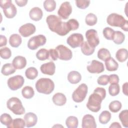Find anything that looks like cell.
I'll use <instances>...</instances> for the list:
<instances>
[{
    "label": "cell",
    "instance_id": "obj_1",
    "mask_svg": "<svg viewBox=\"0 0 128 128\" xmlns=\"http://www.w3.org/2000/svg\"><path fill=\"white\" fill-rule=\"evenodd\" d=\"M106 96V90L104 88L98 87L89 96L86 104L87 108L90 111L96 112L101 108V103Z\"/></svg>",
    "mask_w": 128,
    "mask_h": 128
},
{
    "label": "cell",
    "instance_id": "obj_2",
    "mask_svg": "<svg viewBox=\"0 0 128 128\" xmlns=\"http://www.w3.org/2000/svg\"><path fill=\"white\" fill-rule=\"evenodd\" d=\"M106 22L110 26L120 27L126 32L128 30V22L122 15L112 13L107 17Z\"/></svg>",
    "mask_w": 128,
    "mask_h": 128
},
{
    "label": "cell",
    "instance_id": "obj_3",
    "mask_svg": "<svg viewBox=\"0 0 128 128\" xmlns=\"http://www.w3.org/2000/svg\"><path fill=\"white\" fill-rule=\"evenodd\" d=\"M36 88L39 93L49 94L54 88V82L48 78H41L36 83Z\"/></svg>",
    "mask_w": 128,
    "mask_h": 128
},
{
    "label": "cell",
    "instance_id": "obj_4",
    "mask_svg": "<svg viewBox=\"0 0 128 128\" xmlns=\"http://www.w3.org/2000/svg\"><path fill=\"white\" fill-rule=\"evenodd\" d=\"M7 108L14 114L22 115L25 112V109L20 100L16 97H12L6 102Z\"/></svg>",
    "mask_w": 128,
    "mask_h": 128
},
{
    "label": "cell",
    "instance_id": "obj_5",
    "mask_svg": "<svg viewBox=\"0 0 128 128\" xmlns=\"http://www.w3.org/2000/svg\"><path fill=\"white\" fill-rule=\"evenodd\" d=\"M0 6L6 18H12L16 16L17 12L16 8L12 3L11 0H0Z\"/></svg>",
    "mask_w": 128,
    "mask_h": 128
},
{
    "label": "cell",
    "instance_id": "obj_6",
    "mask_svg": "<svg viewBox=\"0 0 128 128\" xmlns=\"http://www.w3.org/2000/svg\"><path fill=\"white\" fill-rule=\"evenodd\" d=\"M88 86L85 84H80L72 93V98L76 102H82L86 97L88 93Z\"/></svg>",
    "mask_w": 128,
    "mask_h": 128
},
{
    "label": "cell",
    "instance_id": "obj_7",
    "mask_svg": "<svg viewBox=\"0 0 128 128\" xmlns=\"http://www.w3.org/2000/svg\"><path fill=\"white\" fill-rule=\"evenodd\" d=\"M46 42L45 36L42 34H38L32 37L28 41V47L30 50H35L39 46H44Z\"/></svg>",
    "mask_w": 128,
    "mask_h": 128
},
{
    "label": "cell",
    "instance_id": "obj_8",
    "mask_svg": "<svg viewBox=\"0 0 128 128\" xmlns=\"http://www.w3.org/2000/svg\"><path fill=\"white\" fill-rule=\"evenodd\" d=\"M24 80L20 75H16L10 78L7 82L8 88L12 90H16L22 88L24 84Z\"/></svg>",
    "mask_w": 128,
    "mask_h": 128
},
{
    "label": "cell",
    "instance_id": "obj_9",
    "mask_svg": "<svg viewBox=\"0 0 128 128\" xmlns=\"http://www.w3.org/2000/svg\"><path fill=\"white\" fill-rule=\"evenodd\" d=\"M55 49L58 52V58L60 60H69L72 58V52L65 46L62 44L58 45Z\"/></svg>",
    "mask_w": 128,
    "mask_h": 128
},
{
    "label": "cell",
    "instance_id": "obj_10",
    "mask_svg": "<svg viewBox=\"0 0 128 128\" xmlns=\"http://www.w3.org/2000/svg\"><path fill=\"white\" fill-rule=\"evenodd\" d=\"M84 42V37L82 34L74 33L70 35L67 38V44L72 48H74L80 46Z\"/></svg>",
    "mask_w": 128,
    "mask_h": 128
},
{
    "label": "cell",
    "instance_id": "obj_11",
    "mask_svg": "<svg viewBox=\"0 0 128 128\" xmlns=\"http://www.w3.org/2000/svg\"><path fill=\"white\" fill-rule=\"evenodd\" d=\"M87 42L92 48H95L100 43V40L98 36L97 31L94 29L88 30L86 32Z\"/></svg>",
    "mask_w": 128,
    "mask_h": 128
},
{
    "label": "cell",
    "instance_id": "obj_12",
    "mask_svg": "<svg viewBox=\"0 0 128 128\" xmlns=\"http://www.w3.org/2000/svg\"><path fill=\"white\" fill-rule=\"evenodd\" d=\"M72 12V7L68 2H64L60 5L58 14V16L62 19L66 20L69 17Z\"/></svg>",
    "mask_w": 128,
    "mask_h": 128
},
{
    "label": "cell",
    "instance_id": "obj_13",
    "mask_svg": "<svg viewBox=\"0 0 128 128\" xmlns=\"http://www.w3.org/2000/svg\"><path fill=\"white\" fill-rule=\"evenodd\" d=\"M88 71L92 74H100L104 70V64L98 60H92L86 67Z\"/></svg>",
    "mask_w": 128,
    "mask_h": 128
},
{
    "label": "cell",
    "instance_id": "obj_14",
    "mask_svg": "<svg viewBox=\"0 0 128 128\" xmlns=\"http://www.w3.org/2000/svg\"><path fill=\"white\" fill-rule=\"evenodd\" d=\"M36 30L34 25L31 23H27L22 26L18 29V32L23 37L26 38L34 34Z\"/></svg>",
    "mask_w": 128,
    "mask_h": 128
},
{
    "label": "cell",
    "instance_id": "obj_15",
    "mask_svg": "<svg viewBox=\"0 0 128 128\" xmlns=\"http://www.w3.org/2000/svg\"><path fill=\"white\" fill-rule=\"evenodd\" d=\"M82 128H96V124L94 117L90 114L84 115L82 119Z\"/></svg>",
    "mask_w": 128,
    "mask_h": 128
},
{
    "label": "cell",
    "instance_id": "obj_16",
    "mask_svg": "<svg viewBox=\"0 0 128 128\" xmlns=\"http://www.w3.org/2000/svg\"><path fill=\"white\" fill-rule=\"evenodd\" d=\"M40 70L42 74L50 76H52L54 74L55 72V64L52 62H50L44 64L40 66Z\"/></svg>",
    "mask_w": 128,
    "mask_h": 128
},
{
    "label": "cell",
    "instance_id": "obj_17",
    "mask_svg": "<svg viewBox=\"0 0 128 128\" xmlns=\"http://www.w3.org/2000/svg\"><path fill=\"white\" fill-rule=\"evenodd\" d=\"M24 119L26 122V126L27 128H30L34 126L38 121L36 115L33 112H28L25 114Z\"/></svg>",
    "mask_w": 128,
    "mask_h": 128
},
{
    "label": "cell",
    "instance_id": "obj_18",
    "mask_svg": "<svg viewBox=\"0 0 128 128\" xmlns=\"http://www.w3.org/2000/svg\"><path fill=\"white\" fill-rule=\"evenodd\" d=\"M12 64L16 69L21 70L26 66V60L24 57L18 56L14 58Z\"/></svg>",
    "mask_w": 128,
    "mask_h": 128
},
{
    "label": "cell",
    "instance_id": "obj_19",
    "mask_svg": "<svg viewBox=\"0 0 128 128\" xmlns=\"http://www.w3.org/2000/svg\"><path fill=\"white\" fill-rule=\"evenodd\" d=\"M29 16L32 20L34 21H39L42 18L43 12L40 8L34 7L30 10Z\"/></svg>",
    "mask_w": 128,
    "mask_h": 128
},
{
    "label": "cell",
    "instance_id": "obj_20",
    "mask_svg": "<svg viewBox=\"0 0 128 128\" xmlns=\"http://www.w3.org/2000/svg\"><path fill=\"white\" fill-rule=\"evenodd\" d=\"M60 20H62L60 18L54 14L49 15L46 18V22L48 28L52 32L54 31L56 24Z\"/></svg>",
    "mask_w": 128,
    "mask_h": 128
},
{
    "label": "cell",
    "instance_id": "obj_21",
    "mask_svg": "<svg viewBox=\"0 0 128 128\" xmlns=\"http://www.w3.org/2000/svg\"><path fill=\"white\" fill-rule=\"evenodd\" d=\"M53 102L56 106H62L66 102V98L64 94L60 92L55 94L52 98Z\"/></svg>",
    "mask_w": 128,
    "mask_h": 128
},
{
    "label": "cell",
    "instance_id": "obj_22",
    "mask_svg": "<svg viewBox=\"0 0 128 128\" xmlns=\"http://www.w3.org/2000/svg\"><path fill=\"white\" fill-rule=\"evenodd\" d=\"M106 69L110 72L116 71L118 68V64L112 58L110 57L104 60Z\"/></svg>",
    "mask_w": 128,
    "mask_h": 128
},
{
    "label": "cell",
    "instance_id": "obj_23",
    "mask_svg": "<svg viewBox=\"0 0 128 128\" xmlns=\"http://www.w3.org/2000/svg\"><path fill=\"white\" fill-rule=\"evenodd\" d=\"M81 74L77 71H71L68 75V80L72 84H76L78 83L81 80Z\"/></svg>",
    "mask_w": 128,
    "mask_h": 128
},
{
    "label": "cell",
    "instance_id": "obj_24",
    "mask_svg": "<svg viewBox=\"0 0 128 128\" xmlns=\"http://www.w3.org/2000/svg\"><path fill=\"white\" fill-rule=\"evenodd\" d=\"M22 42V39L20 35L17 34H12L9 38V44L13 48L18 47Z\"/></svg>",
    "mask_w": 128,
    "mask_h": 128
},
{
    "label": "cell",
    "instance_id": "obj_25",
    "mask_svg": "<svg viewBox=\"0 0 128 128\" xmlns=\"http://www.w3.org/2000/svg\"><path fill=\"white\" fill-rule=\"evenodd\" d=\"M117 60L121 62H125L128 57V52L126 48H120L117 50L116 54Z\"/></svg>",
    "mask_w": 128,
    "mask_h": 128
},
{
    "label": "cell",
    "instance_id": "obj_26",
    "mask_svg": "<svg viewBox=\"0 0 128 128\" xmlns=\"http://www.w3.org/2000/svg\"><path fill=\"white\" fill-rule=\"evenodd\" d=\"M80 46L82 53L86 56L92 55L95 50V48L90 46L86 41L84 42Z\"/></svg>",
    "mask_w": 128,
    "mask_h": 128
},
{
    "label": "cell",
    "instance_id": "obj_27",
    "mask_svg": "<svg viewBox=\"0 0 128 128\" xmlns=\"http://www.w3.org/2000/svg\"><path fill=\"white\" fill-rule=\"evenodd\" d=\"M16 72V68L12 64L6 63L3 65L1 70V72L4 76H7L14 74Z\"/></svg>",
    "mask_w": 128,
    "mask_h": 128
},
{
    "label": "cell",
    "instance_id": "obj_28",
    "mask_svg": "<svg viewBox=\"0 0 128 128\" xmlns=\"http://www.w3.org/2000/svg\"><path fill=\"white\" fill-rule=\"evenodd\" d=\"M22 94L23 97L25 98L30 99L34 96V92L32 87L30 86H26L22 89Z\"/></svg>",
    "mask_w": 128,
    "mask_h": 128
},
{
    "label": "cell",
    "instance_id": "obj_29",
    "mask_svg": "<svg viewBox=\"0 0 128 128\" xmlns=\"http://www.w3.org/2000/svg\"><path fill=\"white\" fill-rule=\"evenodd\" d=\"M0 121L2 124L6 126L8 128H10L13 120L9 114L4 113L1 115L0 118Z\"/></svg>",
    "mask_w": 128,
    "mask_h": 128
},
{
    "label": "cell",
    "instance_id": "obj_30",
    "mask_svg": "<svg viewBox=\"0 0 128 128\" xmlns=\"http://www.w3.org/2000/svg\"><path fill=\"white\" fill-rule=\"evenodd\" d=\"M66 124L68 128H76L78 124V119L76 116H70L66 119Z\"/></svg>",
    "mask_w": 128,
    "mask_h": 128
},
{
    "label": "cell",
    "instance_id": "obj_31",
    "mask_svg": "<svg viewBox=\"0 0 128 128\" xmlns=\"http://www.w3.org/2000/svg\"><path fill=\"white\" fill-rule=\"evenodd\" d=\"M111 114L108 110L102 111L99 116V122L102 124H106L111 118Z\"/></svg>",
    "mask_w": 128,
    "mask_h": 128
},
{
    "label": "cell",
    "instance_id": "obj_32",
    "mask_svg": "<svg viewBox=\"0 0 128 128\" xmlns=\"http://www.w3.org/2000/svg\"><path fill=\"white\" fill-rule=\"evenodd\" d=\"M125 36L121 32L117 30L115 31L112 40L116 44H122L124 40Z\"/></svg>",
    "mask_w": 128,
    "mask_h": 128
},
{
    "label": "cell",
    "instance_id": "obj_33",
    "mask_svg": "<svg viewBox=\"0 0 128 128\" xmlns=\"http://www.w3.org/2000/svg\"><path fill=\"white\" fill-rule=\"evenodd\" d=\"M49 56H50L49 50H48L46 49H45V48H41L39 50L36 54V58L38 60H40L42 61L48 59Z\"/></svg>",
    "mask_w": 128,
    "mask_h": 128
},
{
    "label": "cell",
    "instance_id": "obj_34",
    "mask_svg": "<svg viewBox=\"0 0 128 128\" xmlns=\"http://www.w3.org/2000/svg\"><path fill=\"white\" fill-rule=\"evenodd\" d=\"M25 75L28 79L34 80L38 75V71L34 67H30L28 68L25 72Z\"/></svg>",
    "mask_w": 128,
    "mask_h": 128
},
{
    "label": "cell",
    "instance_id": "obj_35",
    "mask_svg": "<svg viewBox=\"0 0 128 128\" xmlns=\"http://www.w3.org/2000/svg\"><path fill=\"white\" fill-rule=\"evenodd\" d=\"M97 55L98 58L103 61H104L111 56L110 51L105 48H102L100 49L98 52Z\"/></svg>",
    "mask_w": 128,
    "mask_h": 128
},
{
    "label": "cell",
    "instance_id": "obj_36",
    "mask_svg": "<svg viewBox=\"0 0 128 128\" xmlns=\"http://www.w3.org/2000/svg\"><path fill=\"white\" fill-rule=\"evenodd\" d=\"M119 118L122 124L125 128L128 127V110H122L119 114Z\"/></svg>",
    "mask_w": 128,
    "mask_h": 128
},
{
    "label": "cell",
    "instance_id": "obj_37",
    "mask_svg": "<svg viewBox=\"0 0 128 128\" xmlns=\"http://www.w3.org/2000/svg\"><path fill=\"white\" fill-rule=\"evenodd\" d=\"M44 7L48 12L54 11L56 8V2L54 0H46L44 2Z\"/></svg>",
    "mask_w": 128,
    "mask_h": 128
},
{
    "label": "cell",
    "instance_id": "obj_38",
    "mask_svg": "<svg viewBox=\"0 0 128 128\" xmlns=\"http://www.w3.org/2000/svg\"><path fill=\"white\" fill-rule=\"evenodd\" d=\"M122 103L118 100H114L110 102L108 106L109 110L112 112H117L121 109Z\"/></svg>",
    "mask_w": 128,
    "mask_h": 128
},
{
    "label": "cell",
    "instance_id": "obj_39",
    "mask_svg": "<svg viewBox=\"0 0 128 128\" xmlns=\"http://www.w3.org/2000/svg\"><path fill=\"white\" fill-rule=\"evenodd\" d=\"M97 20L98 19L96 16L92 13L88 14L85 18V22L86 24L90 26L95 25L97 22Z\"/></svg>",
    "mask_w": 128,
    "mask_h": 128
},
{
    "label": "cell",
    "instance_id": "obj_40",
    "mask_svg": "<svg viewBox=\"0 0 128 128\" xmlns=\"http://www.w3.org/2000/svg\"><path fill=\"white\" fill-rule=\"evenodd\" d=\"M120 92V87L118 84H111L108 87V92L112 96L118 95Z\"/></svg>",
    "mask_w": 128,
    "mask_h": 128
},
{
    "label": "cell",
    "instance_id": "obj_41",
    "mask_svg": "<svg viewBox=\"0 0 128 128\" xmlns=\"http://www.w3.org/2000/svg\"><path fill=\"white\" fill-rule=\"evenodd\" d=\"M26 126V122L24 120L21 118H16L13 120L10 126V128H23Z\"/></svg>",
    "mask_w": 128,
    "mask_h": 128
},
{
    "label": "cell",
    "instance_id": "obj_42",
    "mask_svg": "<svg viewBox=\"0 0 128 128\" xmlns=\"http://www.w3.org/2000/svg\"><path fill=\"white\" fill-rule=\"evenodd\" d=\"M114 30L110 27H106L103 30V35L104 37L108 40H112Z\"/></svg>",
    "mask_w": 128,
    "mask_h": 128
},
{
    "label": "cell",
    "instance_id": "obj_43",
    "mask_svg": "<svg viewBox=\"0 0 128 128\" xmlns=\"http://www.w3.org/2000/svg\"><path fill=\"white\" fill-rule=\"evenodd\" d=\"M0 57L4 60L8 59L12 56V52L10 50L8 47L2 48L0 50Z\"/></svg>",
    "mask_w": 128,
    "mask_h": 128
},
{
    "label": "cell",
    "instance_id": "obj_44",
    "mask_svg": "<svg viewBox=\"0 0 128 128\" xmlns=\"http://www.w3.org/2000/svg\"><path fill=\"white\" fill-rule=\"evenodd\" d=\"M66 22L70 30H75L79 27V23L75 19H70Z\"/></svg>",
    "mask_w": 128,
    "mask_h": 128
},
{
    "label": "cell",
    "instance_id": "obj_45",
    "mask_svg": "<svg viewBox=\"0 0 128 128\" xmlns=\"http://www.w3.org/2000/svg\"><path fill=\"white\" fill-rule=\"evenodd\" d=\"M75 2L78 8L80 9H86L89 6L90 2L86 0H76Z\"/></svg>",
    "mask_w": 128,
    "mask_h": 128
},
{
    "label": "cell",
    "instance_id": "obj_46",
    "mask_svg": "<svg viewBox=\"0 0 128 128\" xmlns=\"http://www.w3.org/2000/svg\"><path fill=\"white\" fill-rule=\"evenodd\" d=\"M97 82L100 85L106 86L108 83V76L106 74L100 76L98 78Z\"/></svg>",
    "mask_w": 128,
    "mask_h": 128
},
{
    "label": "cell",
    "instance_id": "obj_47",
    "mask_svg": "<svg viewBox=\"0 0 128 128\" xmlns=\"http://www.w3.org/2000/svg\"><path fill=\"white\" fill-rule=\"evenodd\" d=\"M119 77L117 74H112L108 76V82L111 84H118Z\"/></svg>",
    "mask_w": 128,
    "mask_h": 128
},
{
    "label": "cell",
    "instance_id": "obj_48",
    "mask_svg": "<svg viewBox=\"0 0 128 128\" xmlns=\"http://www.w3.org/2000/svg\"><path fill=\"white\" fill-rule=\"evenodd\" d=\"M49 53H50V58L52 60L56 61L58 60V52L56 50V49H50L49 50Z\"/></svg>",
    "mask_w": 128,
    "mask_h": 128
},
{
    "label": "cell",
    "instance_id": "obj_49",
    "mask_svg": "<svg viewBox=\"0 0 128 128\" xmlns=\"http://www.w3.org/2000/svg\"><path fill=\"white\" fill-rule=\"evenodd\" d=\"M7 44V39L4 36H0V47L4 46Z\"/></svg>",
    "mask_w": 128,
    "mask_h": 128
},
{
    "label": "cell",
    "instance_id": "obj_50",
    "mask_svg": "<svg viewBox=\"0 0 128 128\" xmlns=\"http://www.w3.org/2000/svg\"><path fill=\"white\" fill-rule=\"evenodd\" d=\"M15 2L17 4L18 6L20 7H22V6H25L27 4L28 0H16Z\"/></svg>",
    "mask_w": 128,
    "mask_h": 128
},
{
    "label": "cell",
    "instance_id": "obj_51",
    "mask_svg": "<svg viewBox=\"0 0 128 128\" xmlns=\"http://www.w3.org/2000/svg\"><path fill=\"white\" fill-rule=\"evenodd\" d=\"M128 82H126L122 85V92L126 96H128Z\"/></svg>",
    "mask_w": 128,
    "mask_h": 128
},
{
    "label": "cell",
    "instance_id": "obj_52",
    "mask_svg": "<svg viewBox=\"0 0 128 128\" xmlns=\"http://www.w3.org/2000/svg\"><path fill=\"white\" fill-rule=\"evenodd\" d=\"M110 128H122L121 126L118 122H114L109 126Z\"/></svg>",
    "mask_w": 128,
    "mask_h": 128
}]
</instances>
